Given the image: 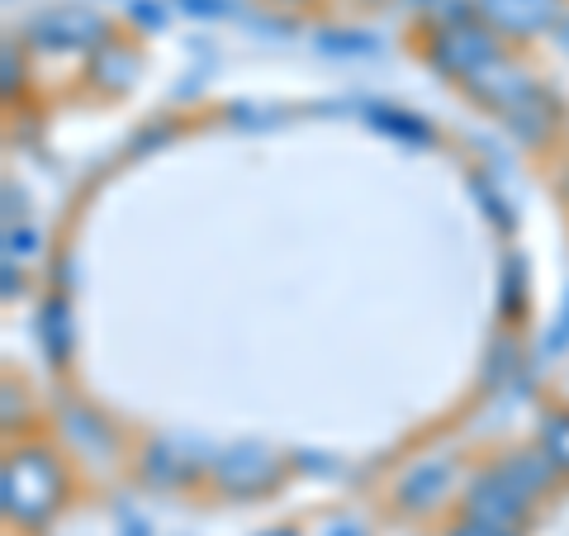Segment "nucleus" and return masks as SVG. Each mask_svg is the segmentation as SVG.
Wrapping results in <instances>:
<instances>
[{
    "instance_id": "obj_1",
    "label": "nucleus",
    "mask_w": 569,
    "mask_h": 536,
    "mask_svg": "<svg viewBox=\"0 0 569 536\" xmlns=\"http://www.w3.org/2000/svg\"><path fill=\"white\" fill-rule=\"evenodd\" d=\"M62 489H67V466L52 446H39V441L14 446L6 460V513L14 523L24 527L48 523L62 508Z\"/></svg>"
},
{
    "instance_id": "obj_2",
    "label": "nucleus",
    "mask_w": 569,
    "mask_h": 536,
    "mask_svg": "<svg viewBox=\"0 0 569 536\" xmlns=\"http://www.w3.org/2000/svg\"><path fill=\"white\" fill-rule=\"evenodd\" d=\"M569 0H475V14L503 43H531L541 33H556Z\"/></svg>"
},
{
    "instance_id": "obj_3",
    "label": "nucleus",
    "mask_w": 569,
    "mask_h": 536,
    "mask_svg": "<svg viewBox=\"0 0 569 536\" xmlns=\"http://www.w3.org/2000/svg\"><path fill=\"white\" fill-rule=\"evenodd\" d=\"M29 39H39L48 48H91L96 52L104 39H114V29L91 6H52L29 24Z\"/></svg>"
},
{
    "instance_id": "obj_4",
    "label": "nucleus",
    "mask_w": 569,
    "mask_h": 536,
    "mask_svg": "<svg viewBox=\"0 0 569 536\" xmlns=\"http://www.w3.org/2000/svg\"><path fill=\"white\" fill-rule=\"evenodd\" d=\"M219 470H238V475H242V485H238V489L261 494V489H271V485H276L280 460L266 451V446H233V451L219 460Z\"/></svg>"
},
{
    "instance_id": "obj_5",
    "label": "nucleus",
    "mask_w": 569,
    "mask_h": 536,
    "mask_svg": "<svg viewBox=\"0 0 569 536\" xmlns=\"http://www.w3.org/2000/svg\"><path fill=\"white\" fill-rule=\"evenodd\" d=\"M541 451L550 456V466L569 475V414H556V418L546 423V433H541Z\"/></svg>"
},
{
    "instance_id": "obj_6",
    "label": "nucleus",
    "mask_w": 569,
    "mask_h": 536,
    "mask_svg": "<svg viewBox=\"0 0 569 536\" xmlns=\"http://www.w3.org/2000/svg\"><path fill=\"white\" fill-rule=\"evenodd\" d=\"M176 6L190 10V14H223L228 0H176Z\"/></svg>"
},
{
    "instance_id": "obj_7",
    "label": "nucleus",
    "mask_w": 569,
    "mask_h": 536,
    "mask_svg": "<svg viewBox=\"0 0 569 536\" xmlns=\"http://www.w3.org/2000/svg\"><path fill=\"white\" fill-rule=\"evenodd\" d=\"M266 6H280V10H313L318 0H266Z\"/></svg>"
},
{
    "instance_id": "obj_8",
    "label": "nucleus",
    "mask_w": 569,
    "mask_h": 536,
    "mask_svg": "<svg viewBox=\"0 0 569 536\" xmlns=\"http://www.w3.org/2000/svg\"><path fill=\"white\" fill-rule=\"evenodd\" d=\"M550 39H556V43H560V48L569 52V10H565V20L556 24V33H550Z\"/></svg>"
},
{
    "instance_id": "obj_9",
    "label": "nucleus",
    "mask_w": 569,
    "mask_h": 536,
    "mask_svg": "<svg viewBox=\"0 0 569 536\" xmlns=\"http://www.w3.org/2000/svg\"><path fill=\"white\" fill-rule=\"evenodd\" d=\"M418 6H427V10H432V6H437V0H418Z\"/></svg>"
}]
</instances>
